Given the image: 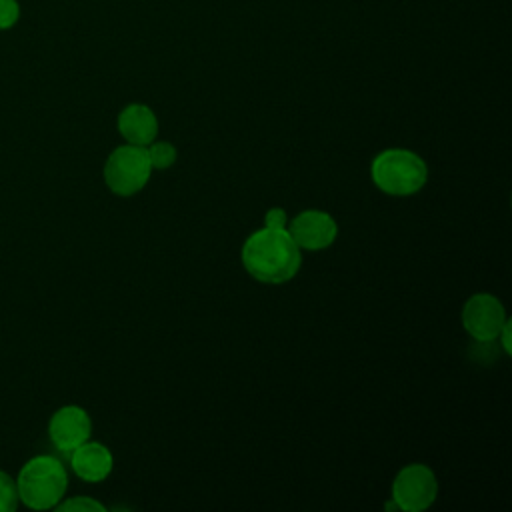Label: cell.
<instances>
[{
	"instance_id": "obj_11",
	"label": "cell",
	"mask_w": 512,
	"mask_h": 512,
	"mask_svg": "<svg viewBox=\"0 0 512 512\" xmlns=\"http://www.w3.org/2000/svg\"><path fill=\"white\" fill-rule=\"evenodd\" d=\"M146 152H148L152 170H168L170 166L176 164V158H178L176 146L168 140H152L146 146Z\"/></svg>"
},
{
	"instance_id": "obj_1",
	"label": "cell",
	"mask_w": 512,
	"mask_h": 512,
	"mask_svg": "<svg viewBox=\"0 0 512 512\" xmlns=\"http://www.w3.org/2000/svg\"><path fill=\"white\" fill-rule=\"evenodd\" d=\"M244 270L262 284H284L292 280L302 266V250L288 230L260 228L252 232L240 250Z\"/></svg>"
},
{
	"instance_id": "obj_12",
	"label": "cell",
	"mask_w": 512,
	"mask_h": 512,
	"mask_svg": "<svg viewBox=\"0 0 512 512\" xmlns=\"http://www.w3.org/2000/svg\"><path fill=\"white\" fill-rule=\"evenodd\" d=\"M56 510H62V512H106V506L90 496H74L64 502L60 500L56 504Z\"/></svg>"
},
{
	"instance_id": "obj_2",
	"label": "cell",
	"mask_w": 512,
	"mask_h": 512,
	"mask_svg": "<svg viewBox=\"0 0 512 512\" xmlns=\"http://www.w3.org/2000/svg\"><path fill=\"white\" fill-rule=\"evenodd\" d=\"M370 178L374 186L396 198L414 196L428 182V166L420 154L406 148H386L372 158Z\"/></svg>"
},
{
	"instance_id": "obj_5",
	"label": "cell",
	"mask_w": 512,
	"mask_h": 512,
	"mask_svg": "<svg viewBox=\"0 0 512 512\" xmlns=\"http://www.w3.org/2000/svg\"><path fill=\"white\" fill-rule=\"evenodd\" d=\"M438 480L430 466L412 462L398 470L392 480V500L400 512H422L434 504Z\"/></svg>"
},
{
	"instance_id": "obj_13",
	"label": "cell",
	"mask_w": 512,
	"mask_h": 512,
	"mask_svg": "<svg viewBox=\"0 0 512 512\" xmlns=\"http://www.w3.org/2000/svg\"><path fill=\"white\" fill-rule=\"evenodd\" d=\"M18 506L16 482L0 470V512H14Z\"/></svg>"
},
{
	"instance_id": "obj_10",
	"label": "cell",
	"mask_w": 512,
	"mask_h": 512,
	"mask_svg": "<svg viewBox=\"0 0 512 512\" xmlns=\"http://www.w3.org/2000/svg\"><path fill=\"white\" fill-rule=\"evenodd\" d=\"M116 126L126 144L134 146H148L158 136V118L154 110L140 102L122 108Z\"/></svg>"
},
{
	"instance_id": "obj_8",
	"label": "cell",
	"mask_w": 512,
	"mask_h": 512,
	"mask_svg": "<svg viewBox=\"0 0 512 512\" xmlns=\"http://www.w3.org/2000/svg\"><path fill=\"white\" fill-rule=\"evenodd\" d=\"M92 420L88 412L76 404L58 408L48 422V436L60 452H72L82 442L90 440Z\"/></svg>"
},
{
	"instance_id": "obj_17",
	"label": "cell",
	"mask_w": 512,
	"mask_h": 512,
	"mask_svg": "<svg viewBox=\"0 0 512 512\" xmlns=\"http://www.w3.org/2000/svg\"><path fill=\"white\" fill-rule=\"evenodd\" d=\"M384 510H398V506H396V502L390 498V500L384 504Z\"/></svg>"
},
{
	"instance_id": "obj_9",
	"label": "cell",
	"mask_w": 512,
	"mask_h": 512,
	"mask_svg": "<svg viewBox=\"0 0 512 512\" xmlns=\"http://www.w3.org/2000/svg\"><path fill=\"white\" fill-rule=\"evenodd\" d=\"M70 464L74 474L84 482H102L114 468V456L102 442H82L70 452Z\"/></svg>"
},
{
	"instance_id": "obj_7",
	"label": "cell",
	"mask_w": 512,
	"mask_h": 512,
	"mask_svg": "<svg viewBox=\"0 0 512 512\" xmlns=\"http://www.w3.org/2000/svg\"><path fill=\"white\" fill-rule=\"evenodd\" d=\"M288 234L296 242L300 250L306 252H316L332 246L338 238V224L332 214L318 210V208H308L300 214H296L288 226Z\"/></svg>"
},
{
	"instance_id": "obj_3",
	"label": "cell",
	"mask_w": 512,
	"mask_h": 512,
	"mask_svg": "<svg viewBox=\"0 0 512 512\" xmlns=\"http://www.w3.org/2000/svg\"><path fill=\"white\" fill-rule=\"evenodd\" d=\"M66 488L68 474L64 464L48 454L30 458L16 478L18 500L32 510L56 508L64 498Z\"/></svg>"
},
{
	"instance_id": "obj_4",
	"label": "cell",
	"mask_w": 512,
	"mask_h": 512,
	"mask_svg": "<svg viewBox=\"0 0 512 512\" xmlns=\"http://www.w3.org/2000/svg\"><path fill=\"white\" fill-rule=\"evenodd\" d=\"M152 174L146 146L122 144L110 152L104 164V182L116 196L128 198L144 190Z\"/></svg>"
},
{
	"instance_id": "obj_6",
	"label": "cell",
	"mask_w": 512,
	"mask_h": 512,
	"mask_svg": "<svg viewBox=\"0 0 512 512\" xmlns=\"http://www.w3.org/2000/svg\"><path fill=\"white\" fill-rule=\"evenodd\" d=\"M460 320L464 330L476 342H494L508 318L500 298L488 292H478L464 302Z\"/></svg>"
},
{
	"instance_id": "obj_15",
	"label": "cell",
	"mask_w": 512,
	"mask_h": 512,
	"mask_svg": "<svg viewBox=\"0 0 512 512\" xmlns=\"http://www.w3.org/2000/svg\"><path fill=\"white\" fill-rule=\"evenodd\" d=\"M264 226L266 228H276V230H284L288 226V214L284 208L274 206L268 208V212L264 214Z\"/></svg>"
},
{
	"instance_id": "obj_16",
	"label": "cell",
	"mask_w": 512,
	"mask_h": 512,
	"mask_svg": "<svg viewBox=\"0 0 512 512\" xmlns=\"http://www.w3.org/2000/svg\"><path fill=\"white\" fill-rule=\"evenodd\" d=\"M512 334V324H510V320H506L504 322V326L500 328V332H498V336H496V340H500V344H502V350H504V354H512V348H510V336Z\"/></svg>"
},
{
	"instance_id": "obj_14",
	"label": "cell",
	"mask_w": 512,
	"mask_h": 512,
	"mask_svg": "<svg viewBox=\"0 0 512 512\" xmlns=\"http://www.w3.org/2000/svg\"><path fill=\"white\" fill-rule=\"evenodd\" d=\"M20 16L16 0H0V30L12 28Z\"/></svg>"
}]
</instances>
